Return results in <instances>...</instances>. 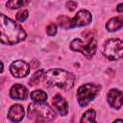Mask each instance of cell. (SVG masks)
<instances>
[{
    "instance_id": "cell-17",
    "label": "cell",
    "mask_w": 123,
    "mask_h": 123,
    "mask_svg": "<svg viewBox=\"0 0 123 123\" xmlns=\"http://www.w3.org/2000/svg\"><path fill=\"white\" fill-rule=\"evenodd\" d=\"M43 73H44V71L42 70V69H39V70H37V71H36L35 72V74L31 77V79L29 80V84H30V86H37V85H38V83H39V81H40V78L43 76Z\"/></svg>"
},
{
    "instance_id": "cell-1",
    "label": "cell",
    "mask_w": 123,
    "mask_h": 123,
    "mask_svg": "<svg viewBox=\"0 0 123 123\" xmlns=\"http://www.w3.org/2000/svg\"><path fill=\"white\" fill-rule=\"evenodd\" d=\"M1 26V42L4 44L13 45L23 41L26 38V32L14 20L7 17L5 14L0 15Z\"/></svg>"
},
{
    "instance_id": "cell-20",
    "label": "cell",
    "mask_w": 123,
    "mask_h": 123,
    "mask_svg": "<svg viewBox=\"0 0 123 123\" xmlns=\"http://www.w3.org/2000/svg\"><path fill=\"white\" fill-rule=\"evenodd\" d=\"M65 6H66V8H67V10H68V11L72 12V11H74V10L77 8L78 4H77V2H75V1L69 0V1H67V2H66Z\"/></svg>"
},
{
    "instance_id": "cell-18",
    "label": "cell",
    "mask_w": 123,
    "mask_h": 123,
    "mask_svg": "<svg viewBox=\"0 0 123 123\" xmlns=\"http://www.w3.org/2000/svg\"><path fill=\"white\" fill-rule=\"evenodd\" d=\"M28 15H29V12H28L27 10H21L15 14V19L19 22H23L27 19Z\"/></svg>"
},
{
    "instance_id": "cell-11",
    "label": "cell",
    "mask_w": 123,
    "mask_h": 123,
    "mask_svg": "<svg viewBox=\"0 0 123 123\" xmlns=\"http://www.w3.org/2000/svg\"><path fill=\"white\" fill-rule=\"evenodd\" d=\"M25 115V111L23 107L20 104H14L12 105L8 112V117L12 122H19L23 119Z\"/></svg>"
},
{
    "instance_id": "cell-10",
    "label": "cell",
    "mask_w": 123,
    "mask_h": 123,
    "mask_svg": "<svg viewBox=\"0 0 123 123\" xmlns=\"http://www.w3.org/2000/svg\"><path fill=\"white\" fill-rule=\"evenodd\" d=\"M53 106L54 108H56V110L58 111V112L64 116L68 113V103L67 101L64 99V97H62L60 94H57L53 97Z\"/></svg>"
},
{
    "instance_id": "cell-5",
    "label": "cell",
    "mask_w": 123,
    "mask_h": 123,
    "mask_svg": "<svg viewBox=\"0 0 123 123\" xmlns=\"http://www.w3.org/2000/svg\"><path fill=\"white\" fill-rule=\"evenodd\" d=\"M100 89H101V86L92 83L84 84L81 86H79L76 93V97L79 105L81 107H86L91 101L94 100Z\"/></svg>"
},
{
    "instance_id": "cell-16",
    "label": "cell",
    "mask_w": 123,
    "mask_h": 123,
    "mask_svg": "<svg viewBox=\"0 0 123 123\" xmlns=\"http://www.w3.org/2000/svg\"><path fill=\"white\" fill-rule=\"evenodd\" d=\"M95 117H96L95 111L92 109H89L83 114L81 118V122H95L96 121Z\"/></svg>"
},
{
    "instance_id": "cell-8",
    "label": "cell",
    "mask_w": 123,
    "mask_h": 123,
    "mask_svg": "<svg viewBox=\"0 0 123 123\" xmlns=\"http://www.w3.org/2000/svg\"><path fill=\"white\" fill-rule=\"evenodd\" d=\"M10 71L12 75L15 78H23L26 77L30 72L29 64L22 60L14 61L10 65Z\"/></svg>"
},
{
    "instance_id": "cell-2",
    "label": "cell",
    "mask_w": 123,
    "mask_h": 123,
    "mask_svg": "<svg viewBox=\"0 0 123 123\" xmlns=\"http://www.w3.org/2000/svg\"><path fill=\"white\" fill-rule=\"evenodd\" d=\"M42 80L49 86H56L63 90H68L74 86L75 76L73 73L64 69L54 68L45 71Z\"/></svg>"
},
{
    "instance_id": "cell-14",
    "label": "cell",
    "mask_w": 123,
    "mask_h": 123,
    "mask_svg": "<svg viewBox=\"0 0 123 123\" xmlns=\"http://www.w3.org/2000/svg\"><path fill=\"white\" fill-rule=\"evenodd\" d=\"M31 0H8L6 3V7L12 10H16L25 7Z\"/></svg>"
},
{
    "instance_id": "cell-3",
    "label": "cell",
    "mask_w": 123,
    "mask_h": 123,
    "mask_svg": "<svg viewBox=\"0 0 123 123\" xmlns=\"http://www.w3.org/2000/svg\"><path fill=\"white\" fill-rule=\"evenodd\" d=\"M28 117L35 122L52 121L56 118V111L45 102H34L28 107Z\"/></svg>"
},
{
    "instance_id": "cell-4",
    "label": "cell",
    "mask_w": 123,
    "mask_h": 123,
    "mask_svg": "<svg viewBox=\"0 0 123 123\" xmlns=\"http://www.w3.org/2000/svg\"><path fill=\"white\" fill-rule=\"evenodd\" d=\"M92 20V15L87 10H80L73 18L65 15H60L57 19L59 25L62 29H72L75 27H83L88 25Z\"/></svg>"
},
{
    "instance_id": "cell-9",
    "label": "cell",
    "mask_w": 123,
    "mask_h": 123,
    "mask_svg": "<svg viewBox=\"0 0 123 123\" xmlns=\"http://www.w3.org/2000/svg\"><path fill=\"white\" fill-rule=\"evenodd\" d=\"M107 99L109 105L113 109L118 110L123 105V93L119 89H111L107 94Z\"/></svg>"
},
{
    "instance_id": "cell-6",
    "label": "cell",
    "mask_w": 123,
    "mask_h": 123,
    "mask_svg": "<svg viewBox=\"0 0 123 123\" xmlns=\"http://www.w3.org/2000/svg\"><path fill=\"white\" fill-rule=\"evenodd\" d=\"M70 49L75 52H81L86 58L91 59L97 49V40L93 36L89 37L86 42L80 38H75L70 42Z\"/></svg>"
},
{
    "instance_id": "cell-13",
    "label": "cell",
    "mask_w": 123,
    "mask_h": 123,
    "mask_svg": "<svg viewBox=\"0 0 123 123\" xmlns=\"http://www.w3.org/2000/svg\"><path fill=\"white\" fill-rule=\"evenodd\" d=\"M123 27V18L120 16L112 17L106 23V29L109 32H115Z\"/></svg>"
},
{
    "instance_id": "cell-19",
    "label": "cell",
    "mask_w": 123,
    "mask_h": 123,
    "mask_svg": "<svg viewBox=\"0 0 123 123\" xmlns=\"http://www.w3.org/2000/svg\"><path fill=\"white\" fill-rule=\"evenodd\" d=\"M46 33L48 36H55L57 34V25L56 23H50L46 27Z\"/></svg>"
},
{
    "instance_id": "cell-22",
    "label": "cell",
    "mask_w": 123,
    "mask_h": 123,
    "mask_svg": "<svg viewBox=\"0 0 123 123\" xmlns=\"http://www.w3.org/2000/svg\"><path fill=\"white\" fill-rule=\"evenodd\" d=\"M118 121L119 122H123V119H115L114 120V122H118Z\"/></svg>"
},
{
    "instance_id": "cell-12",
    "label": "cell",
    "mask_w": 123,
    "mask_h": 123,
    "mask_svg": "<svg viewBox=\"0 0 123 123\" xmlns=\"http://www.w3.org/2000/svg\"><path fill=\"white\" fill-rule=\"evenodd\" d=\"M10 96L15 100H25L28 97V89L20 84H15L10 89Z\"/></svg>"
},
{
    "instance_id": "cell-7",
    "label": "cell",
    "mask_w": 123,
    "mask_h": 123,
    "mask_svg": "<svg viewBox=\"0 0 123 123\" xmlns=\"http://www.w3.org/2000/svg\"><path fill=\"white\" fill-rule=\"evenodd\" d=\"M103 55L111 61L123 58V40L119 38H109L103 44Z\"/></svg>"
},
{
    "instance_id": "cell-15",
    "label": "cell",
    "mask_w": 123,
    "mask_h": 123,
    "mask_svg": "<svg viewBox=\"0 0 123 123\" xmlns=\"http://www.w3.org/2000/svg\"><path fill=\"white\" fill-rule=\"evenodd\" d=\"M31 99L34 102H45L47 99V94L41 89H36L31 92Z\"/></svg>"
},
{
    "instance_id": "cell-21",
    "label": "cell",
    "mask_w": 123,
    "mask_h": 123,
    "mask_svg": "<svg viewBox=\"0 0 123 123\" xmlns=\"http://www.w3.org/2000/svg\"><path fill=\"white\" fill-rule=\"evenodd\" d=\"M116 11H117L118 12H123V3H120V4L117 5Z\"/></svg>"
}]
</instances>
